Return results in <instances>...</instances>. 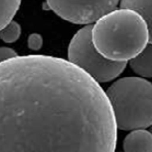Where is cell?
<instances>
[{
    "label": "cell",
    "mask_w": 152,
    "mask_h": 152,
    "mask_svg": "<svg viewBox=\"0 0 152 152\" xmlns=\"http://www.w3.org/2000/svg\"><path fill=\"white\" fill-rule=\"evenodd\" d=\"M105 91L82 69L49 55L0 63V152H115Z\"/></svg>",
    "instance_id": "cell-1"
},
{
    "label": "cell",
    "mask_w": 152,
    "mask_h": 152,
    "mask_svg": "<svg viewBox=\"0 0 152 152\" xmlns=\"http://www.w3.org/2000/svg\"><path fill=\"white\" fill-rule=\"evenodd\" d=\"M92 39L96 50L106 59L127 62L149 43L147 23L129 8H115L100 18L92 27Z\"/></svg>",
    "instance_id": "cell-2"
},
{
    "label": "cell",
    "mask_w": 152,
    "mask_h": 152,
    "mask_svg": "<svg viewBox=\"0 0 152 152\" xmlns=\"http://www.w3.org/2000/svg\"><path fill=\"white\" fill-rule=\"evenodd\" d=\"M117 128L145 129L152 125V83L142 77H124L105 91Z\"/></svg>",
    "instance_id": "cell-3"
},
{
    "label": "cell",
    "mask_w": 152,
    "mask_h": 152,
    "mask_svg": "<svg viewBox=\"0 0 152 152\" xmlns=\"http://www.w3.org/2000/svg\"><path fill=\"white\" fill-rule=\"evenodd\" d=\"M92 27L86 25L74 34L68 48V61L97 83L111 82L125 71L126 62L110 61L99 53L93 43Z\"/></svg>",
    "instance_id": "cell-4"
},
{
    "label": "cell",
    "mask_w": 152,
    "mask_h": 152,
    "mask_svg": "<svg viewBox=\"0 0 152 152\" xmlns=\"http://www.w3.org/2000/svg\"><path fill=\"white\" fill-rule=\"evenodd\" d=\"M121 0H46L60 18L75 24L90 25L116 8Z\"/></svg>",
    "instance_id": "cell-5"
},
{
    "label": "cell",
    "mask_w": 152,
    "mask_h": 152,
    "mask_svg": "<svg viewBox=\"0 0 152 152\" xmlns=\"http://www.w3.org/2000/svg\"><path fill=\"white\" fill-rule=\"evenodd\" d=\"M124 152H152V134L146 129L132 130L124 139Z\"/></svg>",
    "instance_id": "cell-6"
},
{
    "label": "cell",
    "mask_w": 152,
    "mask_h": 152,
    "mask_svg": "<svg viewBox=\"0 0 152 152\" xmlns=\"http://www.w3.org/2000/svg\"><path fill=\"white\" fill-rule=\"evenodd\" d=\"M130 68L141 77L152 78V43L129 61Z\"/></svg>",
    "instance_id": "cell-7"
},
{
    "label": "cell",
    "mask_w": 152,
    "mask_h": 152,
    "mask_svg": "<svg viewBox=\"0 0 152 152\" xmlns=\"http://www.w3.org/2000/svg\"><path fill=\"white\" fill-rule=\"evenodd\" d=\"M120 7L132 9L143 18L148 28L149 43H152V0H121Z\"/></svg>",
    "instance_id": "cell-8"
},
{
    "label": "cell",
    "mask_w": 152,
    "mask_h": 152,
    "mask_svg": "<svg viewBox=\"0 0 152 152\" xmlns=\"http://www.w3.org/2000/svg\"><path fill=\"white\" fill-rule=\"evenodd\" d=\"M20 3L21 0H0V30L13 20Z\"/></svg>",
    "instance_id": "cell-9"
},
{
    "label": "cell",
    "mask_w": 152,
    "mask_h": 152,
    "mask_svg": "<svg viewBox=\"0 0 152 152\" xmlns=\"http://www.w3.org/2000/svg\"><path fill=\"white\" fill-rule=\"evenodd\" d=\"M21 35V27L15 20H11L0 30V39L6 43L17 41Z\"/></svg>",
    "instance_id": "cell-10"
},
{
    "label": "cell",
    "mask_w": 152,
    "mask_h": 152,
    "mask_svg": "<svg viewBox=\"0 0 152 152\" xmlns=\"http://www.w3.org/2000/svg\"><path fill=\"white\" fill-rule=\"evenodd\" d=\"M43 45V39L39 33H32L28 38V46L32 50H39Z\"/></svg>",
    "instance_id": "cell-11"
},
{
    "label": "cell",
    "mask_w": 152,
    "mask_h": 152,
    "mask_svg": "<svg viewBox=\"0 0 152 152\" xmlns=\"http://www.w3.org/2000/svg\"><path fill=\"white\" fill-rule=\"evenodd\" d=\"M17 52L8 47H0V63H2L7 60H10L14 57H17Z\"/></svg>",
    "instance_id": "cell-12"
},
{
    "label": "cell",
    "mask_w": 152,
    "mask_h": 152,
    "mask_svg": "<svg viewBox=\"0 0 152 152\" xmlns=\"http://www.w3.org/2000/svg\"><path fill=\"white\" fill-rule=\"evenodd\" d=\"M149 131H150V133L152 134V125L150 126V129H149Z\"/></svg>",
    "instance_id": "cell-13"
}]
</instances>
